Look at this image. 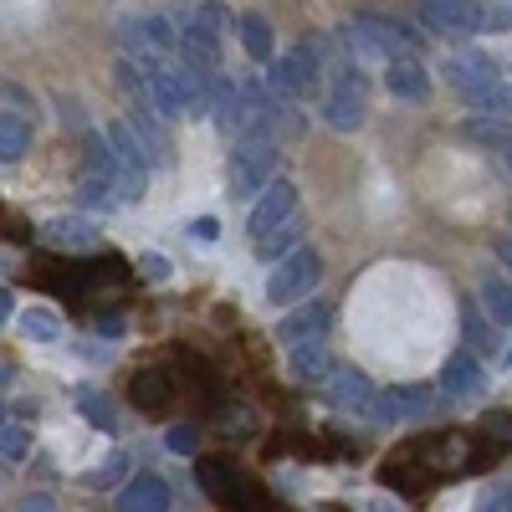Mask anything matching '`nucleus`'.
I'll return each mask as SVG.
<instances>
[{"label":"nucleus","mask_w":512,"mask_h":512,"mask_svg":"<svg viewBox=\"0 0 512 512\" xmlns=\"http://www.w3.org/2000/svg\"><path fill=\"white\" fill-rule=\"evenodd\" d=\"M364 93H369V82L354 67V57H338L328 88H323V123L338 128V134H359V123H364Z\"/></svg>","instance_id":"obj_1"},{"label":"nucleus","mask_w":512,"mask_h":512,"mask_svg":"<svg viewBox=\"0 0 512 512\" xmlns=\"http://www.w3.org/2000/svg\"><path fill=\"white\" fill-rule=\"evenodd\" d=\"M323 62L313 57V47L303 41V47H292V52H282L277 62H272V72H267V88L277 93V103H303V98H318L323 93V72H318Z\"/></svg>","instance_id":"obj_2"},{"label":"nucleus","mask_w":512,"mask_h":512,"mask_svg":"<svg viewBox=\"0 0 512 512\" xmlns=\"http://www.w3.org/2000/svg\"><path fill=\"white\" fill-rule=\"evenodd\" d=\"M318 277H323V256H318L313 246L287 251L282 262H277V272L267 277V303H272V308H292V303H303V297L318 287Z\"/></svg>","instance_id":"obj_3"},{"label":"nucleus","mask_w":512,"mask_h":512,"mask_svg":"<svg viewBox=\"0 0 512 512\" xmlns=\"http://www.w3.org/2000/svg\"><path fill=\"white\" fill-rule=\"evenodd\" d=\"M277 180V149L272 139H236L231 149V195L251 200L256 190H267Z\"/></svg>","instance_id":"obj_4"},{"label":"nucleus","mask_w":512,"mask_h":512,"mask_svg":"<svg viewBox=\"0 0 512 512\" xmlns=\"http://www.w3.org/2000/svg\"><path fill=\"white\" fill-rule=\"evenodd\" d=\"M103 139H108V154L118 164V195L123 200H144V190H149V154L134 139V128H128V123H108Z\"/></svg>","instance_id":"obj_5"},{"label":"nucleus","mask_w":512,"mask_h":512,"mask_svg":"<svg viewBox=\"0 0 512 512\" xmlns=\"http://www.w3.org/2000/svg\"><path fill=\"white\" fill-rule=\"evenodd\" d=\"M297 216V190L287 185V180H272L262 195H256V205H251V241H262L267 231H277V226H287Z\"/></svg>","instance_id":"obj_6"},{"label":"nucleus","mask_w":512,"mask_h":512,"mask_svg":"<svg viewBox=\"0 0 512 512\" xmlns=\"http://www.w3.org/2000/svg\"><path fill=\"white\" fill-rule=\"evenodd\" d=\"M420 21L436 36H477V0H420Z\"/></svg>","instance_id":"obj_7"},{"label":"nucleus","mask_w":512,"mask_h":512,"mask_svg":"<svg viewBox=\"0 0 512 512\" xmlns=\"http://www.w3.org/2000/svg\"><path fill=\"white\" fill-rule=\"evenodd\" d=\"M436 410V390H425V384H405V390H384L374 395V420H425Z\"/></svg>","instance_id":"obj_8"},{"label":"nucleus","mask_w":512,"mask_h":512,"mask_svg":"<svg viewBox=\"0 0 512 512\" xmlns=\"http://www.w3.org/2000/svg\"><path fill=\"white\" fill-rule=\"evenodd\" d=\"M384 88H390L395 103L420 108V103H431V72H425L415 57H395L390 67H384Z\"/></svg>","instance_id":"obj_9"},{"label":"nucleus","mask_w":512,"mask_h":512,"mask_svg":"<svg viewBox=\"0 0 512 512\" xmlns=\"http://www.w3.org/2000/svg\"><path fill=\"white\" fill-rule=\"evenodd\" d=\"M169 502H175V492L154 472H139L118 487V512H169Z\"/></svg>","instance_id":"obj_10"},{"label":"nucleus","mask_w":512,"mask_h":512,"mask_svg":"<svg viewBox=\"0 0 512 512\" xmlns=\"http://www.w3.org/2000/svg\"><path fill=\"white\" fill-rule=\"evenodd\" d=\"M441 77L451 82L461 98H477L482 88H492V82H497V62L482 57V52H472V57H451V62L441 67Z\"/></svg>","instance_id":"obj_11"},{"label":"nucleus","mask_w":512,"mask_h":512,"mask_svg":"<svg viewBox=\"0 0 512 512\" xmlns=\"http://www.w3.org/2000/svg\"><path fill=\"white\" fill-rule=\"evenodd\" d=\"M328 395H333V405H338V410H349V415H369L379 390L369 384V374H359V369H333V374H328Z\"/></svg>","instance_id":"obj_12"},{"label":"nucleus","mask_w":512,"mask_h":512,"mask_svg":"<svg viewBox=\"0 0 512 512\" xmlns=\"http://www.w3.org/2000/svg\"><path fill=\"white\" fill-rule=\"evenodd\" d=\"M328 318H333V308L323 303V297H318V303H303L297 313H287V318L277 323V344L292 349V344H308V338H323Z\"/></svg>","instance_id":"obj_13"},{"label":"nucleus","mask_w":512,"mask_h":512,"mask_svg":"<svg viewBox=\"0 0 512 512\" xmlns=\"http://www.w3.org/2000/svg\"><path fill=\"white\" fill-rule=\"evenodd\" d=\"M482 384H487V374H482V364H477L472 354L446 359V369H441V395H451V400H472V395H482Z\"/></svg>","instance_id":"obj_14"},{"label":"nucleus","mask_w":512,"mask_h":512,"mask_svg":"<svg viewBox=\"0 0 512 512\" xmlns=\"http://www.w3.org/2000/svg\"><path fill=\"white\" fill-rule=\"evenodd\" d=\"M128 395H134L139 410H169L175 405V379H169V369H139L134 384H128Z\"/></svg>","instance_id":"obj_15"},{"label":"nucleus","mask_w":512,"mask_h":512,"mask_svg":"<svg viewBox=\"0 0 512 512\" xmlns=\"http://www.w3.org/2000/svg\"><path fill=\"white\" fill-rule=\"evenodd\" d=\"M180 52H185V67H200V72H216L221 67V41H216V31H205V26H185L180 36Z\"/></svg>","instance_id":"obj_16"},{"label":"nucleus","mask_w":512,"mask_h":512,"mask_svg":"<svg viewBox=\"0 0 512 512\" xmlns=\"http://www.w3.org/2000/svg\"><path fill=\"white\" fill-rule=\"evenodd\" d=\"M47 236L52 246H62V251H93L103 236H98V226L93 221H82V216H57V221H47Z\"/></svg>","instance_id":"obj_17"},{"label":"nucleus","mask_w":512,"mask_h":512,"mask_svg":"<svg viewBox=\"0 0 512 512\" xmlns=\"http://www.w3.org/2000/svg\"><path fill=\"white\" fill-rule=\"evenodd\" d=\"M195 482H200L210 497H216V502H226V507H231V492H236L241 472H236V461L210 456V461H195Z\"/></svg>","instance_id":"obj_18"},{"label":"nucleus","mask_w":512,"mask_h":512,"mask_svg":"<svg viewBox=\"0 0 512 512\" xmlns=\"http://www.w3.org/2000/svg\"><path fill=\"white\" fill-rule=\"evenodd\" d=\"M461 139L466 144H482V149H512V118L472 113V118L461 123Z\"/></svg>","instance_id":"obj_19"},{"label":"nucleus","mask_w":512,"mask_h":512,"mask_svg":"<svg viewBox=\"0 0 512 512\" xmlns=\"http://www.w3.org/2000/svg\"><path fill=\"white\" fill-rule=\"evenodd\" d=\"M292 359V379H303V384H318V379H328L333 374V359H328V349L318 344V338H308V344H292L287 349Z\"/></svg>","instance_id":"obj_20"},{"label":"nucleus","mask_w":512,"mask_h":512,"mask_svg":"<svg viewBox=\"0 0 512 512\" xmlns=\"http://www.w3.org/2000/svg\"><path fill=\"white\" fill-rule=\"evenodd\" d=\"M236 36H241V47L256 62H272V26H267V16H256V11L236 16Z\"/></svg>","instance_id":"obj_21"},{"label":"nucleus","mask_w":512,"mask_h":512,"mask_svg":"<svg viewBox=\"0 0 512 512\" xmlns=\"http://www.w3.org/2000/svg\"><path fill=\"white\" fill-rule=\"evenodd\" d=\"M31 154V123L21 113H0V159L16 164Z\"/></svg>","instance_id":"obj_22"},{"label":"nucleus","mask_w":512,"mask_h":512,"mask_svg":"<svg viewBox=\"0 0 512 512\" xmlns=\"http://www.w3.org/2000/svg\"><path fill=\"white\" fill-rule=\"evenodd\" d=\"M21 333L31 344H62V318L52 308H26L21 313Z\"/></svg>","instance_id":"obj_23"},{"label":"nucleus","mask_w":512,"mask_h":512,"mask_svg":"<svg viewBox=\"0 0 512 512\" xmlns=\"http://www.w3.org/2000/svg\"><path fill=\"white\" fill-rule=\"evenodd\" d=\"M123 195H118V185L108 180V175H82V185H77V205H88V210H113Z\"/></svg>","instance_id":"obj_24"},{"label":"nucleus","mask_w":512,"mask_h":512,"mask_svg":"<svg viewBox=\"0 0 512 512\" xmlns=\"http://www.w3.org/2000/svg\"><path fill=\"white\" fill-rule=\"evenodd\" d=\"M482 308H487L492 323L512 328V282H502V277H482Z\"/></svg>","instance_id":"obj_25"},{"label":"nucleus","mask_w":512,"mask_h":512,"mask_svg":"<svg viewBox=\"0 0 512 512\" xmlns=\"http://www.w3.org/2000/svg\"><path fill=\"white\" fill-rule=\"evenodd\" d=\"M297 236H303V216H292L287 226L267 231L262 241H256V256H262V262H277V256H287V251L297 246Z\"/></svg>","instance_id":"obj_26"},{"label":"nucleus","mask_w":512,"mask_h":512,"mask_svg":"<svg viewBox=\"0 0 512 512\" xmlns=\"http://www.w3.org/2000/svg\"><path fill=\"white\" fill-rule=\"evenodd\" d=\"M128 482V456L113 451L103 456V466H93V472H82V487H93V492H108V487H123Z\"/></svg>","instance_id":"obj_27"},{"label":"nucleus","mask_w":512,"mask_h":512,"mask_svg":"<svg viewBox=\"0 0 512 512\" xmlns=\"http://www.w3.org/2000/svg\"><path fill=\"white\" fill-rule=\"evenodd\" d=\"M77 410L82 415H88L93 425H98V431H118V415H113V405H108V395H98V390H77Z\"/></svg>","instance_id":"obj_28"},{"label":"nucleus","mask_w":512,"mask_h":512,"mask_svg":"<svg viewBox=\"0 0 512 512\" xmlns=\"http://www.w3.org/2000/svg\"><path fill=\"white\" fill-rule=\"evenodd\" d=\"M466 103H472L477 113H492V118H512V82H492V88H482Z\"/></svg>","instance_id":"obj_29"},{"label":"nucleus","mask_w":512,"mask_h":512,"mask_svg":"<svg viewBox=\"0 0 512 512\" xmlns=\"http://www.w3.org/2000/svg\"><path fill=\"white\" fill-rule=\"evenodd\" d=\"M231 507H241V512H277V507H272V497H267V487H262V482H251V477H241V482H236Z\"/></svg>","instance_id":"obj_30"},{"label":"nucleus","mask_w":512,"mask_h":512,"mask_svg":"<svg viewBox=\"0 0 512 512\" xmlns=\"http://www.w3.org/2000/svg\"><path fill=\"white\" fill-rule=\"evenodd\" d=\"M477 31H482V36L512 31V6H507V0H487V6H477Z\"/></svg>","instance_id":"obj_31"},{"label":"nucleus","mask_w":512,"mask_h":512,"mask_svg":"<svg viewBox=\"0 0 512 512\" xmlns=\"http://www.w3.org/2000/svg\"><path fill=\"white\" fill-rule=\"evenodd\" d=\"M0 456H6V461H26L31 456V436L21 431V425H0Z\"/></svg>","instance_id":"obj_32"},{"label":"nucleus","mask_w":512,"mask_h":512,"mask_svg":"<svg viewBox=\"0 0 512 512\" xmlns=\"http://www.w3.org/2000/svg\"><path fill=\"white\" fill-rule=\"evenodd\" d=\"M482 436H487L492 446H512V410H492V415H482Z\"/></svg>","instance_id":"obj_33"},{"label":"nucleus","mask_w":512,"mask_h":512,"mask_svg":"<svg viewBox=\"0 0 512 512\" xmlns=\"http://www.w3.org/2000/svg\"><path fill=\"white\" fill-rule=\"evenodd\" d=\"M195 26H205V31H226L231 26V16H226V6H221V0H200V6H195Z\"/></svg>","instance_id":"obj_34"},{"label":"nucleus","mask_w":512,"mask_h":512,"mask_svg":"<svg viewBox=\"0 0 512 512\" xmlns=\"http://www.w3.org/2000/svg\"><path fill=\"white\" fill-rule=\"evenodd\" d=\"M139 272H144L149 282H169V262H164V251H144V262H139Z\"/></svg>","instance_id":"obj_35"},{"label":"nucleus","mask_w":512,"mask_h":512,"mask_svg":"<svg viewBox=\"0 0 512 512\" xmlns=\"http://www.w3.org/2000/svg\"><path fill=\"white\" fill-rule=\"evenodd\" d=\"M169 451H180V456L195 451V431H190V425H175V431H169Z\"/></svg>","instance_id":"obj_36"},{"label":"nucleus","mask_w":512,"mask_h":512,"mask_svg":"<svg viewBox=\"0 0 512 512\" xmlns=\"http://www.w3.org/2000/svg\"><path fill=\"white\" fill-rule=\"evenodd\" d=\"M477 512H512V487H502V492H492Z\"/></svg>","instance_id":"obj_37"},{"label":"nucleus","mask_w":512,"mask_h":512,"mask_svg":"<svg viewBox=\"0 0 512 512\" xmlns=\"http://www.w3.org/2000/svg\"><path fill=\"white\" fill-rule=\"evenodd\" d=\"M21 512H57V507H52L47 492H26V497H21Z\"/></svg>","instance_id":"obj_38"},{"label":"nucleus","mask_w":512,"mask_h":512,"mask_svg":"<svg viewBox=\"0 0 512 512\" xmlns=\"http://www.w3.org/2000/svg\"><path fill=\"white\" fill-rule=\"evenodd\" d=\"M123 328H128V323H123L118 313H103V318H98V333H103V338H123Z\"/></svg>","instance_id":"obj_39"},{"label":"nucleus","mask_w":512,"mask_h":512,"mask_svg":"<svg viewBox=\"0 0 512 512\" xmlns=\"http://www.w3.org/2000/svg\"><path fill=\"white\" fill-rule=\"evenodd\" d=\"M11 313H16V297L11 287H0V323H11Z\"/></svg>","instance_id":"obj_40"},{"label":"nucleus","mask_w":512,"mask_h":512,"mask_svg":"<svg viewBox=\"0 0 512 512\" xmlns=\"http://www.w3.org/2000/svg\"><path fill=\"white\" fill-rule=\"evenodd\" d=\"M190 236H200V241H216V221H195V226H190Z\"/></svg>","instance_id":"obj_41"},{"label":"nucleus","mask_w":512,"mask_h":512,"mask_svg":"<svg viewBox=\"0 0 512 512\" xmlns=\"http://www.w3.org/2000/svg\"><path fill=\"white\" fill-rule=\"evenodd\" d=\"M6 98H11L16 108H26V103H31V93H26V88H16V82H6Z\"/></svg>","instance_id":"obj_42"},{"label":"nucleus","mask_w":512,"mask_h":512,"mask_svg":"<svg viewBox=\"0 0 512 512\" xmlns=\"http://www.w3.org/2000/svg\"><path fill=\"white\" fill-rule=\"evenodd\" d=\"M497 256H502V267H507V272H512V236H507V241H502V246H497Z\"/></svg>","instance_id":"obj_43"},{"label":"nucleus","mask_w":512,"mask_h":512,"mask_svg":"<svg viewBox=\"0 0 512 512\" xmlns=\"http://www.w3.org/2000/svg\"><path fill=\"white\" fill-rule=\"evenodd\" d=\"M6 384H11V369H0V390H6Z\"/></svg>","instance_id":"obj_44"},{"label":"nucleus","mask_w":512,"mask_h":512,"mask_svg":"<svg viewBox=\"0 0 512 512\" xmlns=\"http://www.w3.org/2000/svg\"><path fill=\"white\" fill-rule=\"evenodd\" d=\"M6 267H11V256H0V272H6Z\"/></svg>","instance_id":"obj_45"},{"label":"nucleus","mask_w":512,"mask_h":512,"mask_svg":"<svg viewBox=\"0 0 512 512\" xmlns=\"http://www.w3.org/2000/svg\"><path fill=\"white\" fill-rule=\"evenodd\" d=\"M6 420H11V415H6V405H0V425H6Z\"/></svg>","instance_id":"obj_46"},{"label":"nucleus","mask_w":512,"mask_h":512,"mask_svg":"<svg viewBox=\"0 0 512 512\" xmlns=\"http://www.w3.org/2000/svg\"><path fill=\"white\" fill-rule=\"evenodd\" d=\"M502 154H507V169H512V149H502Z\"/></svg>","instance_id":"obj_47"}]
</instances>
